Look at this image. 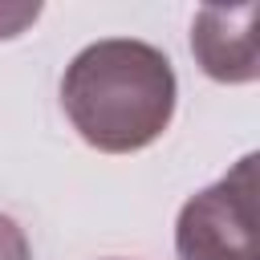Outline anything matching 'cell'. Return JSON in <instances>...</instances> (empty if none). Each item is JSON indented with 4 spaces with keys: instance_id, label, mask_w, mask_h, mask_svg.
Wrapping results in <instances>:
<instances>
[{
    "instance_id": "cell-3",
    "label": "cell",
    "mask_w": 260,
    "mask_h": 260,
    "mask_svg": "<svg viewBox=\"0 0 260 260\" xmlns=\"http://www.w3.org/2000/svg\"><path fill=\"white\" fill-rule=\"evenodd\" d=\"M256 24H260V4H236V8L207 4V8H199L195 24H191V53H195L199 69L223 85L256 81L260 77Z\"/></svg>"
},
{
    "instance_id": "cell-5",
    "label": "cell",
    "mask_w": 260,
    "mask_h": 260,
    "mask_svg": "<svg viewBox=\"0 0 260 260\" xmlns=\"http://www.w3.org/2000/svg\"><path fill=\"white\" fill-rule=\"evenodd\" d=\"M41 16V4H20V8H0V41L24 32V24H32Z\"/></svg>"
},
{
    "instance_id": "cell-4",
    "label": "cell",
    "mask_w": 260,
    "mask_h": 260,
    "mask_svg": "<svg viewBox=\"0 0 260 260\" xmlns=\"http://www.w3.org/2000/svg\"><path fill=\"white\" fill-rule=\"evenodd\" d=\"M0 260H32L28 240H24V232L12 215H0Z\"/></svg>"
},
{
    "instance_id": "cell-1",
    "label": "cell",
    "mask_w": 260,
    "mask_h": 260,
    "mask_svg": "<svg viewBox=\"0 0 260 260\" xmlns=\"http://www.w3.org/2000/svg\"><path fill=\"white\" fill-rule=\"evenodd\" d=\"M175 93L171 57L134 37L85 45L61 77L73 130L102 154H134L158 142L175 118Z\"/></svg>"
},
{
    "instance_id": "cell-2",
    "label": "cell",
    "mask_w": 260,
    "mask_h": 260,
    "mask_svg": "<svg viewBox=\"0 0 260 260\" xmlns=\"http://www.w3.org/2000/svg\"><path fill=\"white\" fill-rule=\"evenodd\" d=\"M256 154H244L219 183L191 195L175 223L179 260H260Z\"/></svg>"
}]
</instances>
